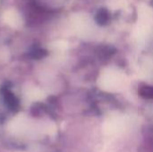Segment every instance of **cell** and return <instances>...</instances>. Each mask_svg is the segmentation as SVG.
<instances>
[{
    "label": "cell",
    "mask_w": 153,
    "mask_h": 152,
    "mask_svg": "<svg viewBox=\"0 0 153 152\" xmlns=\"http://www.w3.org/2000/svg\"><path fill=\"white\" fill-rule=\"evenodd\" d=\"M2 90H3L4 99L6 105L8 106V108L13 111L18 110V108H19V101L16 99V97L6 87H4Z\"/></svg>",
    "instance_id": "obj_1"
},
{
    "label": "cell",
    "mask_w": 153,
    "mask_h": 152,
    "mask_svg": "<svg viewBox=\"0 0 153 152\" xmlns=\"http://www.w3.org/2000/svg\"><path fill=\"white\" fill-rule=\"evenodd\" d=\"M45 110V108L42 104L40 103H35L33 104V106L31 107V109H30V112H31V115L33 116H39L43 114Z\"/></svg>",
    "instance_id": "obj_2"
},
{
    "label": "cell",
    "mask_w": 153,
    "mask_h": 152,
    "mask_svg": "<svg viewBox=\"0 0 153 152\" xmlns=\"http://www.w3.org/2000/svg\"><path fill=\"white\" fill-rule=\"evenodd\" d=\"M108 13L105 10H101L97 15V22L100 24H103L108 21Z\"/></svg>",
    "instance_id": "obj_3"
},
{
    "label": "cell",
    "mask_w": 153,
    "mask_h": 152,
    "mask_svg": "<svg viewBox=\"0 0 153 152\" xmlns=\"http://www.w3.org/2000/svg\"><path fill=\"white\" fill-rule=\"evenodd\" d=\"M47 56V52L43 49H37V50H34L31 56L33 58H36V59H40L44 56Z\"/></svg>",
    "instance_id": "obj_4"
},
{
    "label": "cell",
    "mask_w": 153,
    "mask_h": 152,
    "mask_svg": "<svg viewBox=\"0 0 153 152\" xmlns=\"http://www.w3.org/2000/svg\"><path fill=\"white\" fill-rule=\"evenodd\" d=\"M142 95L147 98H153V88L152 87H144L141 90Z\"/></svg>",
    "instance_id": "obj_5"
}]
</instances>
